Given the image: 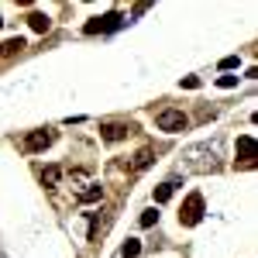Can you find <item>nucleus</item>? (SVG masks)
<instances>
[{"label": "nucleus", "mask_w": 258, "mask_h": 258, "mask_svg": "<svg viewBox=\"0 0 258 258\" xmlns=\"http://www.w3.org/2000/svg\"><path fill=\"white\" fill-rule=\"evenodd\" d=\"M255 159H258V145L251 135H241L238 138V169H255Z\"/></svg>", "instance_id": "nucleus-1"}, {"label": "nucleus", "mask_w": 258, "mask_h": 258, "mask_svg": "<svg viewBox=\"0 0 258 258\" xmlns=\"http://www.w3.org/2000/svg\"><path fill=\"white\" fill-rule=\"evenodd\" d=\"M200 217H203V197H200V193H189V200H186L182 210H179V224L193 227V224H200Z\"/></svg>", "instance_id": "nucleus-2"}, {"label": "nucleus", "mask_w": 258, "mask_h": 258, "mask_svg": "<svg viewBox=\"0 0 258 258\" xmlns=\"http://www.w3.org/2000/svg\"><path fill=\"white\" fill-rule=\"evenodd\" d=\"M131 131H135L131 120H107V124H100V138L103 141H120V138H127Z\"/></svg>", "instance_id": "nucleus-3"}, {"label": "nucleus", "mask_w": 258, "mask_h": 258, "mask_svg": "<svg viewBox=\"0 0 258 258\" xmlns=\"http://www.w3.org/2000/svg\"><path fill=\"white\" fill-rule=\"evenodd\" d=\"M155 124H159V131L176 135V131H182V127H186V114H182V110H162L159 117H155Z\"/></svg>", "instance_id": "nucleus-4"}, {"label": "nucleus", "mask_w": 258, "mask_h": 258, "mask_svg": "<svg viewBox=\"0 0 258 258\" xmlns=\"http://www.w3.org/2000/svg\"><path fill=\"white\" fill-rule=\"evenodd\" d=\"M124 24V18L120 14H103V18H93L90 24H86V35H97V31H114V28H120Z\"/></svg>", "instance_id": "nucleus-5"}, {"label": "nucleus", "mask_w": 258, "mask_h": 258, "mask_svg": "<svg viewBox=\"0 0 258 258\" xmlns=\"http://www.w3.org/2000/svg\"><path fill=\"white\" fill-rule=\"evenodd\" d=\"M52 141H55L52 131H35V135H28V138L21 141V148H24V152H41V148H48Z\"/></svg>", "instance_id": "nucleus-6"}, {"label": "nucleus", "mask_w": 258, "mask_h": 258, "mask_svg": "<svg viewBox=\"0 0 258 258\" xmlns=\"http://www.w3.org/2000/svg\"><path fill=\"white\" fill-rule=\"evenodd\" d=\"M21 48H24V38H11V41L0 45V55H18Z\"/></svg>", "instance_id": "nucleus-7"}, {"label": "nucleus", "mask_w": 258, "mask_h": 258, "mask_svg": "<svg viewBox=\"0 0 258 258\" xmlns=\"http://www.w3.org/2000/svg\"><path fill=\"white\" fill-rule=\"evenodd\" d=\"M176 193V182H162L159 189H155V203H165V200H172Z\"/></svg>", "instance_id": "nucleus-8"}, {"label": "nucleus", "mask_w": 258, "mask_h": 258, "mask_svg": "<svg viewBox=\"0 0 258 258\" xmlns=\"http://www.w3.org/2000/svg\"><path fill=\"white\" fill-rule=\"evenodd\" d=\"M120 255H124V258H138L141 255V244L135 238H127V241H124V248H120Z\"/></svg>", "instance_id": "nucleus-9"}, {"label": "nucleus", "mask_w": 258, "mask_h": 258, "mask_svg": "<svg viewBox=\"0 0 258 258\" xmlns=\"http://www.w3.org/2000/svg\"><path fill=\"white\" fill-rule=\"evenodd\" d=\"M152 155H155V152H152V148H141L138 155H135V169H145V165H148V162H152Z\"/></svg>", "instance_id": "nucleus-10"}, {"label": "nucleus", "mask_w": 258, "mask_h": 258, "mask_svg": "<svg viewBox=\"0 0 258 258\" xmlns=\"http://www.w3.org/2000/svg\"><path fill=\"white\" fill-rule=\"evenodd\" d=\"M31 28H35V31H48V18H45V14H31Z\"/></svg>", "instance_id": "nucleus-11"}, {"label": "nucleus", "mask_w": 258, "mask_h": 258, "mask_svg": "<svg viewBox=\"0 0 258 258\" xmlns=\"http://www.w3.org/2000/svg\"><path fill=\"white\" fill-rule=\"evenodd\" d=\"M155 220H159V214H155V210H145V214H141V227H152Z\"/></svg>", "instance_id": "nucleus-12"}, {"label": "nucleus", "mask_w": 258, "mask_h": 258, "mask_svg": "<svg viewBox=\"0 0 258 258\" xmlns=\"http://www.w3.org/2000/svg\"><path fill=\"white\" fill-rule=\"evenodd\" d=\"M217 86H224V90H227V86H238V76H220Z\"/></svg>", "instance_id": "nucleus-13"}, {"label": "nucleus", "mask_w": 258, "mask_h": 258, "mask_svg": "<svg viewBox=\"0 0 258 258\" xmlns=\"http://www.w3.org/2000/svg\"><path fill=\"white\" fill-rule=\"evenodd\" d=\"M234 66H238V59H234V55H227V59L220 62V69H234Z\"/></svg>", "instance_id": "nucleus-14"}, {"label": "nucleus", "mask_w": 258, "mask_h": 258, "mask_svg": "<svg viewBox=\"0 0 258 258\" xmlns=\"http://www.w3.org/2000/svg\"><path fill=\"white\" fill-rule=\"evenodd\" d=\"M0 24H4V21H0Z\"/></svg>", "instance_id": "nucleus-15"}]
</instances>
